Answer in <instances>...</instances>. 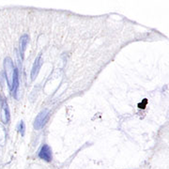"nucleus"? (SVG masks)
Masks as SVG:
<instances>
[{"mask_svg": "<svg viewBox=\"0 0 169 169\" xmlns=\"http://www.w3.org/2000/svg\"><path fill=\"white\" fill-rule=\"evenodd\" d=\"M48 117H49V112L47 110H43L40 113L36 119H35V122H34V128L35 130H41L47 122L48 120Z\"/></svg>", "mask_w": 169, "mask_h": 169, "instance_id": "nucleus-2", "label": "nucleus"}, {"mask_svg": "<svg viewBox=\"0 0 169 169\" xmlns=\"http://www.w3.org/2000/svg\"><path fill=\"white\" fill-rule=\"evenodd\" d=\"M39 157L40 159L45 161V162H51L53 160V154H52V149L48 145H43L39 152Z\"/></svg>", "mask_w": 169, "mask_h": 169, "instance_id": "nucleus-3", "label": "nucleus"}, {"mask_svg": "<svg viewBox=\"0 0 169 169\" xmlns=\"http://www.w3.org/2000/svg\"><path fill=\"white\" fill-rule=\"evenodd\" d=\"M25 123H24V121H21L20 123H19V126H18V130H19V132H21V134L22 135H24V133H25Z\"/></svg>", "mask_w": 169, "mask_h": 169, "instance_id": "nucleus-8", "label": "nucleus"}, {"mask_svg": "<svg viewBox=\"0 0 169 169\" xmlns=\"http://www.w3.org/2000/svg\"><path fill=\"white\" fill-rule=\"evenodd\" d=\"M28 40H29V37L27 35H24L20 39V47H19V50H20V55H21L22 58H24V54L25 52L26 45L28 43Z\"/></svg>", "mask_w": 169, "mask_h": 169, "instance_id": "nucleus-6", "label": "nucleus"}, {"mask_svg": "<svg viewBox=\"0 0 169 169\" xmlns=\"http://www.w3.org/2000/svg\"><path fill=\"white\" fill-rule=\"evenodd\" d=\"M3 111H4V123H8L9 120V110L7 102H4L3 104Z\"/></svg>", "mask_w": 169, "mask_h": 169, "instance_id": "nucleus-7", "label": "nucleus"}, {"mask_svg": "<svg viewBox=\"0 0 169 169\" xmlns=\"http://www.w3.org/2000/svg\"><path fill=\"white\" fill-rule=\"evenodd\" d=\"M42 56H39L34 61V64H33V67H32V70H31V79L34 80L36 78V76L38 75L39 71H40V69L42 67Z\"/></svg>", "mask_w": 169, "mask_h": 169, "instance_id": "nucleus-4", "label": "nucleus"}, {"mask_svg": "<svg viewBox=\"0 0 169 169\" xmlns=\"http://www.w3.org/2000/svg\"><path fill=\"white\" fill-rule=\"evenodd\" d=\"M4 69H5V75L8 84L9 88L11 87L12 81H13V75H14V66L13 62L10 57H6L4 60Z\"/></svg>", "mask_w": 169, "mask_h": 169, "instance_id": "nucleus-1", "label": "nucleus"}, {"mask_svg": "<svg viewBox=\"0 0 169 169\" xmlns=\"http://www.w3.org/2000/svg\"><path fill=\"white\" fill-rule=\"evenodd\" d=\"M18 87H19V74H18L17 69H15L14 70V75H13V81H12V85H11V87H10L12 95L14 97H16Z\"/></svg>", "mask_w": 169, "mask_h": 169, "instance_id": "nucleus-5", "label": "nucleus"}]
</instances>
